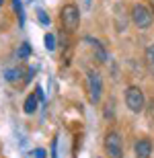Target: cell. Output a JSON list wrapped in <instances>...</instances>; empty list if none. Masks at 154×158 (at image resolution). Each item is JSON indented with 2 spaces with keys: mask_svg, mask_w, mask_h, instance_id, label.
<instances>
[{
  "mask_svg": "<svg viewBox=\"0 0 154 158\" xmlns=\"http://www.w3.org/2000/svg\"><path fill=\"white\" fill-rule=\"evenodd\" d=\"M131 23L142 31L150 29L154 25V12L150 8V4H134L131 6Z\"/></svg>",
  "mask_w": 154,
  "mask_h": 158,
  "instance_id": "cell-1",
  "label": "cell"
},
{
  "mask_svg": "<svg viewBox=\"0 0 154 158\" xmlns=\"http://www.w3.org/2000/svg\"><path fill=\"white\" fill-rule=\"evenodd\" d=\"M60 21H62V27L68 33H74L80 25V8L76 4H66L60 12Z\"/></svg>",
  "mask_w": 154,
  "mask_h": 158,
  "instance_id": "cell-2",
  "label": "cell"
},
{
  "mask_svg": "<svg viewBox=\"0 0 154 158\" xmlns=\"http://www.w3.org/2000/svg\"><path fill=\"white\" fill-rule=\"evenodd\" d=\"M123 99H125V105H127V109H130L131 113H142L144 109H146V99H144V93L138 86L125 88Z\"/></svg>",
  "mask_w": 154,
  "mask_h": 158,
  "instance_id": "cell-3",
  "label": "cell"
},
{
  "mask_svg": "<svg viewBox=\"0 0 154 158\" xmlns=\"http://www.w3.org/2000/svg\"><path fill=\"white\" fill-rule=\"evenodd\" d=\"M86 93H89L90 103H99L103 94V80L99 76L97 70H89L86 72Z\"/></svg>",
  "mask_w": 154,
  "mask_h": 158,
  "instance_id": "cell-4",
  "label": "cell"
},
{
  "mask_svg": "<svg viewBox=\"0 0 154 158\" xmlns=\"http://www.w3.org/2000/svg\"><path fill=\"white\" fill-rule=\"evenodd\" d=\"M105 152L109 158H123V142H121V135L117 131H107Z\"/></svg>",
  "mask_w": 154,
  "mask_h": 158,
  "instance_id": "cell-5",
  "label": "cell"
},
{
  "mask_svg": "<svg viewBox=\"0 0 154 158\" xmlns=\"http://www.w3.org/2000/svg\"><path fill=\"white\" fill-rule=\"evenodd\" d=\"M134 154L136 158H150L152 156V142L148 138H142L134 144Z\"/></svg>",
  "mask_w": 154,
  "mask_h": 158,
  "instance_id": "cell-6",
  "label": "cell"
},
{
  "mask_svg": "<svg viewBox=\"0 0 154 158\" xmlns=\"http://www.w3.org/2000/svg\"><path fill=\"white\" fill-rule=\"evenodd\" d=\"M84 41H86V43H89V45L97 52V60H99V62H105V60H107V52H105V47H103L97 39H93V37H84Z\"/></svg>",
  "mask_w": 154,
  "mask_h": 158,
  "instance_id": "cell-7",
  "label": "cell"
},
{
  "mask_svg": "<svg viewBox=\"0 0 154 158\" xmlns=\"http://www.w3.org/2000/svg\"><path fill=\"white\" fill-rule=\"evenodd\" d=\"M25 72L27 70H23L21 66H12V68H6L4 70V78L8 82H19V78L25 76Z\"/></svg>",
  "mask_w": 154,
  "mask_h": 158,
  "instance_id": "cell-8",
  "label": "cell"
},
{
  "mask_svg": "<svg viewBox=\"0 0 154 158\" xmlns=\"http://www.w3.org/2000/svg\"><path fill=\"white\" fill-rule=\"evenodd\" d=\"M37 103H39V99H37V94H29L27 99H25V113L27 115H31V113H35V109H37Z\"/></svg>",
  "mask_w": 154,
  "mask_h": 158,
  "instance_id": "cell-9",
  "label": "cell"
},
{
  "mask_svg": "<svg viewBox=\"0 0 154 158\" xmlns=\"http://www.w3.org/2000/svg\"><path fill=\"white\" fill-rule=\"evenodd\" d=\"M146 64H148V70H150V74L154 76V43H152V45H148V47H146Z\"/></svg>",
  "mask_w": 154,
  "mask_h": 158,
  "instance_id": "cell-10",
  "label": "cell"
},
{
  "mask_svg": "<svg viewBox=\"0 0 154 158\" xmlns=\"http://www.w3.org/2000/svg\"><path fill=\"white\" fill-rule=\"evenodd\" d=\"M31 56V45L25 41V43H21V47H19V58L21 60H27Z\"/></svg>",
  "mask_w": 154,
  "mask_h": 158,
  "instance_id": "cell-11",
  "label": "cell"
},
{
  "mask_svg": "<svg viewBox=\"0 0 154 158\" xmlns=\"http://www.w3.org/2000/svg\"><path fill=\"white\" fill-rule=\"evenodd\" d=\"M37 19H39V25H43V27H48V25H49V17L43 10H37Z\"/></svg>",
  "mask_w": 154,
  "mask_h": 158,
  "instance_id": "cell-12",
  "label": "cell"
},
{
  "mask_svg": "<svg viewBox=\"0 0 154 158\" xmlns=\"http://www.w3.org/2000/svg\"><path fill=\"white\" fill-rule=\"evenodd\" d=\"M45 47H48L49 52L56 49V37H53V35H45Z\"/></svg>",
  "mask_w": 154,
  "mask_h": 158,
  "instance_id": "cell-13",
  "label": "cell"
},
{
  "mask_svg": "<svg viewBox=\"0 0 154 158\" xmlns=\"http://www.w3.org/2000/svg\"><path fill=\"white\" fill-rule=\"evenodd\" d=\"M15 10H17V15H19V21H21V25H23L25 17H23V6H21V0H15Z\"/></svg>",
  "mask_w": 154,
  "mask_h": 158,
  "instance_id": "cell-14",
  "label": "cell"
},
{
  "mask_svg": "<svg viewBox=\"0 0 154 158\" xmlns=\"http://www.w3.org/2000/svg\"><path fill=\"white\" fill-rule=\"evenodd\" d=\"M105 117L109 119V117H113V101H109L105 105Z\"/></svg>",
  "mask_w": 154,
  "mask_h": 158,
  "instance_id": "cell-15",
  "label": "cell"
},
{
  "mask_svg": "<svg viewBox=\"0 0 154 158\" xmlns=\"http://www.w3.org/2000/svg\"><path fill=\"white\" fill-rule=\"evenodd\" d=\"M148 117H150V125L154 127V103L148 105Z\"/></svg>",
  "mask_w": 154,
  "mask_h": 158,
  "instance_id": "cell-16",
  "label": "cell"
},
{
  "mask_svg": "<svg viewBox=\"0 0 154 158\" xmlns=\"http://www.w3.org/2000/svg\"><path fill=\"white\" fill-rule=\"evenodd\" d=\"M33 156H35V158H45V150H41V148H37L35 152H33Z\"/></svg>",
  "mask_w": 154,
  "mask_h": 158,
  "instance_id": "cell-17",
  "label": "cell"
},
{
  "mask_svg": "<svg viewBox=\"0 0 154 158\" xmlns=\"http://www.w3.org/2000/svg\"><path fill=\"white\" fill-rule=\"evenodd\" d=\"M37 99H39V101H43V90H41V86H37Z\"/></svg>",
  "mask_w": 154,
  "mask_h": 158,
  "instance_id": "cell-18",
  "label": "cell"
},
{
  "mask_svg": "<svg viewBox=\"0 0 154 158\" xmlns=\"http://www.w3.org/2000/svg\"><path fill=\"white\" fill-rule=\"evenodd\" d=\"M150 8H152V12H154V0H150Z\"/></svg>",
  "mask_w": 154,
  "mask_h": 158,
  "instance_id": "cell-19",
  "label": "cell"
},
{
  "mask_svg": "<svg viewBox=\"0 0 154 158\" xmlns=\"http://www.w3.org/2000/svg\"><path fill=\"white\" fill-rule=\"evenodd\" d=\"M2 4H4V0H0V6H2Z\"/></svg>",
  "mask_w": 154,
  "mask_h": 158,
  "instance_id": "cell-20",
  "label": "cell"
}]
</instances>
